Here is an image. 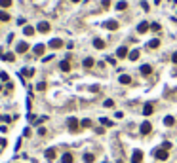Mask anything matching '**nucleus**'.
Returning <instances> with one entry per match:
<instances>
[{"instance_id":"obj_1","label":"nucleus","mask_w":177,"mask_h":163,"mask_svg":"<svg viewBox=\"0 0 177 163\" xmlns=\"http://www.w3.org/2000/svg\"><path fill=\"white\" fill-rule=\"evenodd\" d=\"M152 154H154V158L160 159V161H166V159L169 158V152H168V150H164V148H156V150H154Z\"/></svg>"},{"instance_id":"obj_2","label":"nucleus","mask_w":177,"mask_h":163,"mask_svg":"<svg viewBox=\"0 0 177 163\" xmlns=\"http://www.w3.org/2000/svg\"><path fill=\"white\" fill-rule=\"evenodd\" d=\"M67 125H69V131H70V133H76V131L80 129V122H78L76 118H69V119H67Z\"/></svg>"},{"instance_id":"obj_3","label":"nucleus","mask_w":177,"mask_h":163,"mask_svg":"<svg viewBox=\"0 0 177 163\" xmlns=\"http://www.w3.org/2000/svg\"><path fill=\"white\" fill-rule=\"evenodd\" d=\"M139 131H141V135H148V133L152 131L151 122H143V123H141V127H139Z\"/></svg>"},{"instance_id":"obj_4","label":"nucleus","mask_w":177,"mask_h":163,"mask_svg":"<svg viewBox=\"0 0 177 163\" xmlns=\"http://www.w3.org/2000/svg\"><path fill=\"white\" fill-rule=\"evenodd\" d=\"M141 161H143V152L135 150V152L131 154V163H141Z\"/></svg>"},{"instance_id":"obj_5","label":"nucleus","mask_w":177,"mask_h":163,"mask_svg":"<svg viewBox=\"0 0 177 163\" xmlns=\"http://www.w3.org/2000/svg\"><path fill=\"white\" fill-rule=\"evenodd\" d=\"M36 31L38 32H49V23H48V21H40L38 27H36Z\"/></svg>"},{"instance_id":"obj_6","label":"nucleus","mask_w":177,"mask_h":163,"mask_svg":"<svg viewBox=\"0 0 177 163\" xmlns=\"http://www.w3.org/2000/svg\"><path fill=\"white\" fill-rule=\"evenodd\" d=\"M15 51L17 53H27V51H29V44H27V42H19L17 47H15Z\"/></svg>"},{"instance_id":"obj_7","label":"nucleus","mask_w":177,"mask_h":163,"mask_svg":"<svg viewBox=\"0 0 177 163\" xmlns=\"http://www.w3.org/2000/svg\"><path fill=\"white\" fill-rule=\"evenodd\" d=\"M49 47H52V49H59V47H63V40H59V38L49 40Z\"/></svg>"},{"instance_id":"obj_8","label":"nucleus","mask_w":177,"mask_h":163,"mask_svg":"<svg viewBox=\"0 0 177 163\" xmlns=\"http://www.w3.org/2000/svg\"><path fill=\"white\" fill-rule=\"evenodd\" d=\"M126 55H130V53H128V47H126V46H120L118 51H116V57H118V59H124Z\"/></svg>"},{"instance_id":"obj_9","label":"nucleus","mask_w":177,"mask_h":163,"mask_svg":"<svg viewBox=\"0 0 177 163\" xmlns=\"http://www.w3.org/2000/svg\"><path fill=\"white\" fill-rule=\"evenodd\" d=\"M148 29H151V25H148L147 21H141V23L137 25V32H141V34H143V32H147Z\"/></svg>"},{"instance_id":"obj_10","label":"nucleus","mask_w":177,"mask_h":163,"mask_svg":"<svg viewBox=\"0 0 177 163\" xmlns=\"http://www.w3.org/2000/svg\"><path fill=\"white\" fill-rule=\"evenodd\" d=\"M32 51H34V55H44V51H46V46L44 44H36L32 47Z\"/></svg>"},{"instance_id":"obj_11","label":"nucleus","mask_w":177,"mask_h":163,"mask_svg":"<svg viewBox=\"0 0 177 163\" xmlns=\"http://www.w3.org/2000/svg\"><path fill=\"white\" fill-rule=\"evenodd\" d=\"M154 112V106H152V103H147L145 106H143V116H151Z\"/></svg>"},{"instance_id":"obj_12","label":"nucleus","mask_w":177,"mask_h":163,"mask_svg":"<svg viewBox=\"0 0 177 163\" xmlns=\"http://www.w3.org/2000/svg\"><path fill=\"white\" fill-rule=\"evenodd\" d=\"M73 161H74V158H73V154H70V152H65V154H63L61 163H73Z\"/></svg>"},{"instance_id":"obj_13","label":"nucleus","mask_w":177,"mask_h":163,"mask_svg":"<svg viewBox=\"0 0 177 163\" xmlns=\"http://www.w3.org/2000/svg\"><path fill=\"white\" fill-rule=\"evenodd\" d=\"M44 155H46V159H48V161H53V159H55V150H53V148H48Z\"/></svg>"},{"instance_id":"obj_14","label":"nucleus","mask_w":177,"mask_h":163,"mask_svg":"<svg viewBox=\"0 0 177 163\" xmlns=\"http://www.w3.org/2000/svg\"><path fill=\"white\" fill-rule=\"evenodd\" d=\"M59 68L63 70V72H69V70H70V63H69L67 59H65V61H61V63H59Z\"/></svg>"},{"instance_id":"obj_15","label":"nucleus","mask_w":177,"mask_h":163,"mask_svg":"<svg viewBox=\"0 0 177 163\" xmlns=\"http://www.w3.org/2000/svg\"><path fill=\"white\" fill-rule=\"evenodd\" d=\"M151 72H152V67L151 65H143V67H141V74H143V76H148Z\"/></svg>"},{"instance_id":"obj_16","label":"nucleus","mask_w":177,"mask_h":163,"mask_svg":"<svg viewBox=\"0 0 177 163\" xmlns=\"http://www.w3.org/2000/svg\"><path fill=\"white\" fill-rule=\"evenodd\" d=\"M84 161H86V163H94L95 161V155L91 152H86V154H84Z\"/></svg>"},{"instance_id":"obj_17","label":"nucleus","mask_w":177,"mask_h":163,"mask_svg":"<svg viewBox=\"0 0 177 163\" xmlns=\"http://www.w3.org/2000/svg\"><path fill=\"white\" fill-rule=\"evenodd\" d=\"M105 27H107L109 31H116V29H118V23H116V21H107V23H105Z\"/></svg>"},{"instance_id":"obj_18","label":"nucleus","mask_w":177,"mask_h":163,"mask_svg":"<svg viewBox=\"0 0 177 163\" xmlns=\"http://www.w3.org/2000/svg\"><path fill=\"white\" fill-rule=\"evenodd\" d=\"M82 65H84V67H86V68H91V67H94V65H95V61H94V59H91V57H86V59H84V63H82Z\"/></svg>"},{"instance_id":"obj_19","label":"nucleus","mask_w":177,"mask_h":163,"mask_svg":"<svg viewBox=\"0 0 177 163\" xmlns=\"http://www.w3.org/2000/svg\"><path fill=\"white\" fill-rule=\"evenodd\" d=\"M128 57H130V61H137V59H139V49H133V51H130Z\"/></svg>"},{"instance_id":"obj_20","label":"nucleus","mask_w":177,"mask_h":163,"mask_svg":"<svg viewBox=\"0 0 177 163\" xmlns=\"http://www.w3.org/2000/svg\"><path fill=\"white\" fill-rule=\"evenodd\" d=\"M94 46H95L97 49H103V47H105V42H103L101 38H95V40H94Z\"/></svg>"},{"instance_id":"obj_21","label":"nucleus","mask_w":177,"mask_h":163,"mask_svg":"<svg viewBox=\"0 0 177 163\" xmlns=\"http://www.w3.org/2000/svg\"><path fill=\"white\" fill-rule=\"evenodd\" d=\"M158 46H160V40H158V38H154V40L148 42V47H151V49H156Z\"/></svg>"},{"instance_id":"obj_22","label":"nucleus","mask_w":177,"mask_h":163,"mask_svg":"<svg viewBox=\"0 0 177 163\" xmlns=\"http://www.w3.org/2000/svg\"><path fill=\"white\" fill-rule=\"evenodd\" d=\"M23 34H25V36H32V34H34V29H32V27H29V25H27L25 29H23Z\"/></svg>"},{"instance_id":"obj_23","label":"nucleus","mask_w":177,"mask_h":163,"mask_svg":"<svg viewBox=\"0 0 177 163\" xmlns=\"http://www.w3.org/2000/svg\"><path fill=\"white\" fill-rule=\"evenodd\" d=\"M164 123H166L168 127H172V125L175 123V119H173V116H166V118H164Z\"/></svg>"},{"instance_id":"obj_24","label":"nucleus","mask_w":177,"mask_h":163,"mask_svg":"<svg viewBox=\"0 0 177 163\" xmlns=\"http://www.w3.org/2000/svg\"><path fill=\"white\" fill-rule=\"evenodd\" d=\"M120 83H131V78L128 74H122L120 76Z\"/></svg>"},{"instance_id":"obj_25","label":"nucleus","mask_w":177,"mask_h":163,"mask_svg":"<svg viewBox=\"0 0 177 163\" xmlns=\"http://www.w3.org/2000/svg\"><path fill=\"white\" fill-rule=\"evenodd\" d=\"M2 57H4V61H8V63L15 61V55H13V53H6V55H2Z\"/></svg>"},{"instance_id":"obj_26","label":"nucleus","mask_w":177,"mask_h":163,"mask_svg":"<svg viewBox=\"0 0 177 163\" xmlns=\"http://www.w3.org/2000/svg\"><path fill=\"white\" fill-rule=\"evenodd\" d=\"M99 122H101V123H103L105 127H112V125H114V123H112L109 118H101V119H99Z\"/></svg>"},{"instance_id":"obj_27","label":"nucleus","mask_w":177,"mask_h":163,"mask_svg":"<svg viewBox=\"0 0 177 163\" xmlns=\"http://www.w3.org/2000/svg\"><path fill=\"white\" fill-rule=\"evenodd\" d=\"M0 21H10V15H8V11L0 10Z\"/></svg>"},{"instance_id":"obj_28","label":"nucleus","mask_w":177,"mask_h":163,"mask_svg":"<svg viewBox=\"0 0 177 163\" xmlns=\"http://www.w3.org/2000/svg\"><path fill=\"white\" fill-rule=\"evenodd\" d=\"M116 8H118V10H126V8H128V2H124V0H120V2L116 4Z\"/></svg>"},{"instance_id":"obj_29","label":"nucleus","mask_w":177,"mask_h":163,"mask_svg":"<svg viewBox=\"0 0 177 163\" xmlns=\"http://www.w3.org/2000/svg\"><path fill=\"white\" fill-rule=\"evenodd\" d=\"M103 104H105V108H112V106H114V101H112V99H107Z\"/></svg>"},{"instance_id":"obj_30","label":"nucleus","mask_w":177,"mask_h":163,"mask_svg":"<svg viewBox=\"0 0 177 163\" xmlns=\"http://www.w3.org/2000/svg\"><path fill=\"white\" fill-rule=\"evenodd\" d=\"M0 6H2V8H10V6H12V0H0Z\"/></svg>"},{"instance_id":"obj_31","label":"nucleus","mask_w":177,"mask_h":163,"mask_svg":"<svg viewBox=\"0 0 177 163\" xmlns=\"http://www.w3.org/2000/svg\"><path fill=\"white\" fill-rule=\"evenodd\" d=\"M82 127H91V119H82Z\"/></svg>"},{"instance_id":"obj_32","label":"nucleus","mask_w":177,"mask_h":163,"mask_svg":"<svg viewBox=\"0 0 177 163\" xmlns=\"http://www.w3.org/2000/svg\"><path fill=\"white\" fill-rule=\"evenodd\" d=\"M36 89H38V91H44V89H46V82H40L38 86H36Z\"/></svg>"},{"instance_id":"obj_33","label":"nucleus","mask_w":177,"mask_h":163,"mask_svg":"<svg viewBox=\"0 0 177 163\" xmlns=\"http://www.w3.org/2000/svg\"><path fill=\"white\" fill-rule=\"evenodd\" d=\"M151 29H152L154 32H158V31H160V25H158V23H152V25H151Z\"/></svg>"},{"instance_id":"obj_34","label":"nucleus","mask_w":177,"mask_h":163,"mask_svg":"<svg viewBox=\"0 0 177 163\" xmlns=\"http://www.w3.org/2000/svg\"><path fill=\"white\" fill-rule=\"evenodd\" d=\"M162 148H164V150H169V148H172V142H164V144H162Z\"/></svg>"},{"instance_id":"obj_35","label":"nucleus","mask_w":177,"mask_h":163,"mask_svg":"<svg viewBox=\"0 0 177 163\" xmlns=\"http://www.w3.org/2000/svg\"><path fill=\"white\" fill-rule=\"evenodd\" d=\"M0 80L6 82V80H8V74H6V72H0Z\"/></svg>"},{"instance_id":"obj_36","label":"nucleus","mask_w":177,"mask_h":163,"mask_svg":"<svg viewBox=\"0 0 177 163\" xmlns=\"http://www.w3.org/2000/svg\"><path fill=\"white\" fill-rule=\"evenodd\" d=\"M38 135H40V137H44V135H46V129H44V127H40V129H38Z\"/></svg>"},{"instance_id":"obj_37","label":"nucleus","mask_w":177,"mask_h":163,"mask_svg":"<svg viewBox=\"0 0 177 163\" xmlns=\"http://www.w3.org/2000/svg\"><path fill=\"white\" fill-rule=\"evenodd\" d=\"M107 61L111 63V65H116V59H114V57H107Z\"/></svg>"},{"instance_id":"obj_38","label":"nucleus","mask_w":177,"mask_h":163,"mask_svg":"<svg viewBox=\"0 0 177 163\" xmlns=\"http://www.w3.org/2000/svg\"><path fill=\"white\" fill-rule=\"evenodd\" d=\"M111 6V0H103V8H109Z\"/></svg>"},{"instance_id":"obj_39","label":"nucleus","mask_w":177,"mask_h":163,"mask_svg":"<svg viewBox=\"0 0 177 163\" xmlns=\"http://www.w3.org/2000/svg\"><path fill=\"white\" fill-rule=\"evenodd\" d=\"M172 61H173V63H175V65H177V51H175V53L172 55Z\"/></svg>"},{"instance_id":"obj_40","label":"nucleus","mask_w":177,"mask_h":163,"mask_svg":"<svg viewBox=\"0 0 177 163\" xmlns=\"http://www.w3.org/2000/svg\"><path fill=\"white\" fill-rule=\"evenodd\" d=\"M70 2H80V0H70Z\"/></svg>"}]
</instances>
